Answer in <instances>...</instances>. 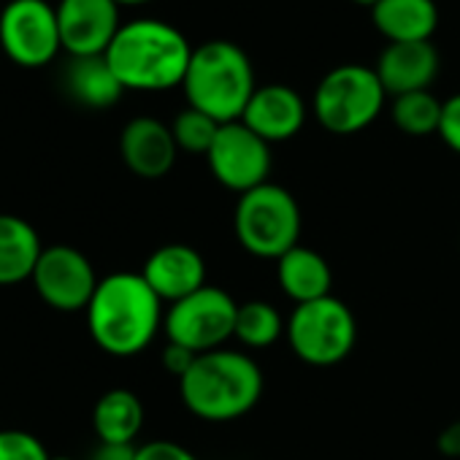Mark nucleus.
Here are the masks:
<instances>
[{"instance_id": "nucleus-1", "label": "nucleus", "mask_w": 460, "mask_h": 460, "mask_svg": "<svg viewBox=\"0 0 460 460\" xmlns=\"http://www.w3.org/2000/svg\"><path fill=\"white\" fill-rule=\"evenodd\" d=\"M84 314L98 349L111 358H133L157 339L165 309L141 274L117 271L98 282Z\"/></svg>"}, {"instance_id": "nucleus-2", "label": "nucleus", "mask_w": 460, "mask_h": 460, "mask_svg": "<svg viewBox=\"0 0 460 460\" xmlns=\"http://www.w3.org/2000/svg\"><path fill=\"white\" fill-rule=\"evenodd\" d=\"M192 49L179 28L144 17L122 22L103 58L125 90L165 93L181 87Z\"/></svg>"}, {"instance_id": "nucleus-3", "label": "nucleus", "mask_w": 460, "mask_h": 460, "mask_svg": "<svg viewBox=\"0 0 460 460\" xmlns=\"http://www.w3.org/2000/svg\"><path fill=\"white\" fill-rule=\"evenodd\" d=\"M263 371L242 349H211L195 358L179 379V395L190 414L206 422H234L263 398Z\"/></svg>"}, {"instance_id": "nucleus-4", "label": "nucleus", "mask_w": 460, "mask_h": 460, "mask_svg": "<svg viewBox=\"0 0 460 460\" xmlns=\"http://www.w3.org/2000/svg\"><path fill=\"white\" fill-rule=\"evenodd\" d=\"M181 90L190 109L219 125L239 122L258 90L252 60L234 41H206L192 49Z\"/></svg>"}, {"instance_id": "nucleus-5", "label": "nucleus", "mask_w": 460, "mask_h": 460, "mask_svg": "<svg viewBox=\"0 0 460 460\" xmlns=\"http://www.w3.org/2000/svg\"><path fill=\"white\" fill-rule=\"evenodd\" d=\"M236 242L255 258L279 261L301 244V206L290 190L266 181L239 195L234 211Z\"/></svg>"}, {"instance_id": "nucleus-6", "label": "nucleus", "mask_w": 460, "mask_h": 460, "mask_svg": "<svg viewBox=\"0 0 460 460\" xmlns=\"http://www.w3.org/2000/svg\"><path fill=\"white\" fill-rule=\"evenodd\" d=\"M387 93L374 68L360 63L336 66L328 71L312 98V111L320 128L333 136L366 130L382 114Z\"/></svg>"}, {"instance_id": "nucleus-7", "label": "nucleus", "mask_w": 460, "mask_h": 460, "mask_svg": "<svg viewBox=\"0 0 460 460\" xmlns=\"http://www.w3.org/2000/svg\"><path fill=\"white\" fill-rule=\"evenodd\" d=\"M285 336L298 360L309 366H336L355 349L358 320L341 298L325 296L298 304L288 317Z\"/></svg>"}, {"instance_id": "nucleus-8", "label": "nucleus", "mask_w": 460, "mask_h": 460, "mask_svg": "<svg viewBox=\"0 0 460 460\" xmlns=\"http://www.w3.org/2000/svg\"><path fill=\"white\" fill-rule=\"evenodd\" d=\"M239 304L227 290L206 285L198 293L171 304L163 317V333L171 344H181L195 355L222 349L236 331Z\"/></svg>"}, {"instance_id": "nucleus-9", "label": "nucleus", "mask_w": 460, "mask_h": 460, "mask_svg": "<svg viewBox=\"0 0 460 460\" xmlns=\"http://www.w3.org/2000/svg\"><path fill=\"white\" fill-rule=\"evenodd\" d=\"M0 49L20 68H44L63 52L58 9L47 0H9L0 12Z\"/></svg>"}, {"instance_id": "nucleus-10", "label": "nucleus", "mask_w": 460, "mask_h": 460, "mask_svg": "<svg viewBox=\"0 0 460 460\" xmlns=\"http://www.w3.org/2000/svg\"><path fill=\"white\" fill-rule=\"evenodd\" d=\"M31 282L49 309L74 314L87 312L101 279L84 252L71 244H52L44 247Z\"/></svg>"}, {"instance_id": "nucleus-11", "label": "nucleus", "mask_w": 460, "mask_h": 460, "mask_svg": "<svg viewBox=\"0 0 460 460\" xmlns=\"http://www.w3.org/2000/svg\"><path fill=\"white\" fill-rule=\"evenodd\" d=\"M211 176L225 187L239 195L261 187L271 176V144L252 133L242 119L227 122L219 128L208 155H206Z\"/></svg>"}, {"instance_id": "nucleus-12", "label": "nucleus", "mask_w": 460, "mask_h": 460, "mask_svg": "<svg viewBox=\"0 0 460 460\" xmlns=\"http://www.w3.org/2000/svg\"><path fill=\"white\" fill-rule=\"evenodd\" d=\"M55 9L68 58H103L122 28L114 0H60Z\"/></svg>"}, {"instance_id": "nucleus-13", "label": "nucleus", "mask_w": 460, "mask_h": 460, "mask_svg": "<svg viewBox=\"0 0 460 460\" xmlns=\"http://www.w3.org/2000/svg\"><path fill=\"white\" fill-rule=\"evenodd\" d=\"M141 277L155 290V296L171 306L206 288V261L195 247L173 242L157 247L146 258Z\"/></svg>"}, {"instance_id": "nucleus-14", "label": "nucleus", "mask_w": 460, "mask_h": 460, "mask_svg": "<svg viewBox=\"0 0 460 460\" xmlns=\"http://www.w3.org/2000/svg\"><path fill=\"white\" fill-rule=\"evenodd\" d=\"M119 155L130 173L141 179H163L179 155L171 125L155 117H133L119 133Z\"/></svg>"}, {"instance_id": "nucleus-15", "label": "nucleus", "mask_w": 460, "mask_h": 460, "mask_svg": "<svg viewBox=\"0 0 460 460\" xmlns=\"http://www.w3.org/2000/svg\"><path fill=\"white\" fill-rule=\"evenodd\" d=\"M242 122L269 144L290 141L306 122V103L288 84H263L250 98Z\"/></svg>"}, {"instance_id": "nucleus-16", "label": "nucleus", "mask_w": 460, "mask_h": 460, "mask_svg": "<svg viewBox=\"0 0 460 460\" xmlns=\"http://www.w3.org/2000/svg\"><path fill=\"white\" fill-rule=\"evenodd\" d=\"M376 76L387 95L398 98L406 93L430 90L438 76V49L433 41L387 44L376 60Z\"/></svg>"}, {"instance_id": "nucleus-17", "label": "nucleus", "mask_w": 460, "mask_h": 460, "mask_svg": "<svg viewBox=\"0 0 460 460\" xmlns=\"http://www.w3.org/2000/svg\"><path fill=\"white\" fill-rule=\"evenodd\" d=\"M374 28L387 44L430 41L438 28L436 0H379L371 6Z\"/></svg>"}, {"instance_id": "nucleus-18", "label": "nucleus", "mask_w": 460, "mask_h": 460, "mask_svg": "<svg viewBox=\"0 0 460 460\" xmlns=\"http://www.w3.org/2000/svg\"><path fill=\"white\" fill-rule=\"evenodd\" d=\"M44 252L33 222L17 214H0V288L31 282Z\"/></svg>"}, {"instance_id": "nucleus-19", "label": "nucleus", "mask_w": 460, "mask_h": 460, "mask_svg": "<svg viewBox=\"0 0 460 460\" xmlns=\"http://www.w3.org/2000/svg\"><path fill=\"white\" fill-rule=\"evenodd\" d=\"M277 282L296 306L333 296V271L328 261L317 250H309L304 244L293 247L277 261Z\"/></svg>"}, {"instance_id": "nucleus-20", "label": "nucleus", "mask_w": 460, "mask_h": 460, "mask_svg": "<svg viewBox=\"0 0 460 460\" xmlns=\"http://www.w3.org/2000/svg\"><path fill=\"white\" fill-rule=\"evenodd\" d=\"M144 428V403L128 387L106 390L93 409V430L101 444H133Z\"/></svg>"}, {"instance_id": "nucleus-21", "label": "nucleus", "mask_w": 460, "mask_h": 460, "mask_svg": "<svg viewBox=\"0 0 460 460\" xmlns=\"http://www.w3.org/2000/svg\"><path fill=\"white\" fill-rule=\"evenodd\" d=\"M63 84L66 93L87 109H111L125 93L106 58H71Z\"/></svg>"}, {"instance_id": "nucleus-22", "label": "nucleus", "mask_w": 460, "mask_h": 460, "mask_svg": "<svg viewBox=\"0 0 460 460\" xmlns=\"http://www.w3.org/2000/svg\"><path fill=\"white\" fill-rule=\"evenodd\" d=\"M285 328L288 323L274 304L247 301V304H239L234 339H239L247 349H266L285 336Z\"/></svg>"}, {"instance_id": "nucleus-23", "label": "nucleus", "mask_w": 460, "mask_h": 460, "mask_svg": "<svg viewBox=\"0 0 460 460\" xmlns=\"http://www.w3.org/2000/svg\"><path fill=\"white\" fill-rule=\"evenodd\" d=\"M444 101H438L430 90L406 93L393 98V122L401 133L422 138L438 133Z\"/></svg>"}, {"instance_id": "nucleus-24", "label": "nucleus", "mask_w": 460, "mask_h": 460, "mask_svg": "<svg viewBox=\"0 0 460 460\" xmlns=\"http://www.w3.org/2000/svg\"><path fill=\"white\" fill-rule=\"evenodd\" d=\"M219 122L211 119L208 114L198 111V109H184L173 117L171 122V133H173V141L179 146V152H190V155H208L217 133H219Z\"/></svg>"}, {"instance_id": "nucleus-25", "label": "nucleus", "mask_w": 460, "mask_h": 460, "mask_svg": "<svg viewBox=\"0 0 460 460\" xmlns=\"http://www.w3.org/2000/svg\"><path fill=\"white\" fill-rule=\"evenodd\" d=\"M0 460H52L44 441L20 428L0 430Z\"/></svg>"}, {"instance_id": "nucleus-26", "label": "nucleus", "mask_w": 460, "mask_h": 460, "mask_svg": "<svg viewBox=\"0 0 460 460\" xmlns=\"http://www.w3.org/2000/svg\"><path fill=\"white\" fill-rule=\"evenodd\" d=\"M136 460H198V457L176 441L155 438V441L136 447Z\"/></svg>"}, {"instance_id": "nucleus-27", "label": "nucleus", "mask_w": 460, "mask_h": 460, "mask_svg": "<svg viewBox=\"0 0 460 460\" xmlns=\"http://www.w3.org/2000/svg\"><path fill=\"white\" fill-rule=\"evenodd\" d=\"M438 136L455 155H460V93L444 101Z\"/></svg>"}, {"instance_id": "nucleus-28", "label": "nucleus", "mask_w": 460, "mask_h": 460, "mask_svg": "<svg viewBox=\"0 0 460 460\" xmlns=\"http://www.w3.org/2000/svg\"><path fill=\"white\" fill-rule=\"evenodd\" d=\"M195 352L192 349H187V347H181V344H165V349H163V368L171 374V376H176V379H181L190 368H192V363H195Z\"/></svg>"}, {"instance_id": "nucleus-29", "label": "nucleus", "mask_w": 460, "mask_h": 460, "mask_svg": "<svg viewBox=\"0 0 460 460\" xmlns=\"http://www.w3.org/2000/svg\"><path fill=\"white\" fill-rule=\"evenodd\" d=\"M436 447L444 457H460V420H452L436 438Z\"/></svg>"}, {"instance_id": "nucleus-30", "label": "nucleus", "mask_w": 460, "mask_h": 460, "mask_svg": "<svg viewBox=\"0 0 460 460\" xmlns=\"http://www.w3.org/2000/svg\"><path fill=\"white\" fill-rule=\"evenodd\" d=\"M90 460H136V444H98Z\"/></svg>"}, {"instance_id": "nucleus-31", "label": "nucleus", "mask_w": 460, "mask_h": 460, "mask_svg": "<svg viewBox=\"0 0 460 460\" xmlns=\"http://www.w3.org/2000/svg\"><path fill=\"white\" fill-rule=\"evenodd\" d=\"M114 4L122 9V6H146V4H155V0H114Z\"/></svg>"}, {"instance_id": "nucleus-32", "label": "nucleus", "mask_w": 460, "mask_h": 460, "mask_svg": "<svg viewBox=\"0 0 460 460\" xmlns=\"http://www.w3.org/2000/svg\"><path fill=\"white\" fill-rule=\"evenodd\" d=\"M352 4H358V6H374V4H379V0H352Z\"/></svg>"}, {"instance_id": "nucleus-33", "label": "nucleus", "mask_w": 460, "mask_h": 460, "mask_svg": "<svg viewBox=\"0 0 460 460\" xmlns=\"http://www.w3.org/2000/svg\"><path fill=\"white\" fill-rule=\"evenodd\" d=\"M52 460H74V457H52Z\"/></svg>"}]
</instances>
